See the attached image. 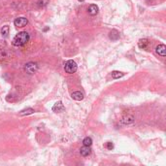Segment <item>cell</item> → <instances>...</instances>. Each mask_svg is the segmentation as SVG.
I'll return each mask as SVG.
<instances>
[{
    "label": "cell",
    "mask_w": 166,
    "mask_h": 166,
    "mask_svg": "<svg viewBox=\"0 0 166 166\" xmlns=\"http://www.w3.org/2000/svg\"><path fill=\"white\" fill-rule=\"evenodd\" d=\"M29 39H30V36H29L27 32L22 31L14 37L12 44H13L15 47H22V46H25L29 41Z\"/></svg>",
    "instance_id": "obj_1"
},
{
    "label": "cell",
    "mask_w": 166,
    "mask_h": 166,
    "mask_svg": "<svg viewBox=\"0 0 166 166\" xmlns=\"http://www.w3.org/2000/svg\"><path fill=\"white\" fill-rule=\"evenodd\" d=\"M77 69H78V65H77V63L74 60H72V59H70V60H68L65 62L64 64V70L65 72L68 73V74H73L75 73Z\"/></svg>",
    "instance_id": "obj_2"
},
{
    "label": "cell",
    "mask_w": 166,
    "mask_h": 166,
    "mask_svg": "<svg viewBox=\"0 0 166 166\" xmlns=\"http://www.w3.org/2000/svg\"><path fill=\"white\" fill-rule=\"evenodd\" d=\"M38 68H39V66H38V64L36 63V62H28V63L25 64V69L26 71V73L30 74V75H32V74H34L36 71L38 70Z\"/></svg>",
    "instance_id": "obj_3"
},
{
    "label": "cell",
    "mask_w": 166,
    "mask_h": 166,
    "mask_svg": "<svg viewBox=\"0 0 166 166\" xmlns=\"http://www.w3.org/2000/svg\"><path fill=\"white\" fill-rule=\"evenodd\" d=\"M14 23L17 27H25V26H26V25L28 23V20L26 18L20 17V18H18V19L15 20Z\"/></svg>",
    "instance_id": "obj_4"
},
{
    "label": "cell",
    "mask_w": 166,
    "mask_h": 166,
    "mask_svg": "<svg viewBox=\"0 0 166 166\" xmlns=\"http://www.w3.org/2000/svg\"><path fill=\"white\" fill-rule=\"evenodd\" d=\"M64 110H65V107L61 101H57L54 106H53V111L55 113H62Z\"/></svg>",
    "instance_id": "obj_5"
},
{
    "label": "cell",
    "mask_w": 166,
    "mask_h": 166,
    "mask_svg": "<svg viewBox=\"0 0 166 166\" xmlns=\"http://www.w3.org/2000/svg\"><path fill=\"white\" fill-rule=\"evenodd\" d=\"M98 11H99L98 6L95 4H91L90 5V7L88 8V13L90 14V16H96V15L98 14Z\"/></svg>",
    "instance_id": "obj_6"
},
{
    "label": "cell",
    "mask_w": 166,
    "mask_h": 166,
    "mask_svg": "<svg viewBox=\"0 0 166 166\" xmlns=\"http://www.w3.org/2000/svg\"><path fill=\"white\" fill-rule=\"evenodd\" d=\"M155 52H156V54H158V55L163 56V57H164V56L166 55V47H165V45H163V44L158 45L155 48Z\"/></svg>",
    "instance_id": "obj_7"
},
{
    "label": "cell",
    "mask_w": 166,
    "mask_h": 166,
    "mask_svg": "<svg viewBox=\"0 0 166 166\" xmlns=\"http://www.w3.org/2000/svg\"><path fill=\"white\" fill-rule=\"evenodd\" d=\"M71 97L76 101H82L84 99V93L81 92V91H75V92L71 94Z\"/></svg>",
    "instance_id": "obj_8"
},
{
    "label": "cell",
    "mask_w": 166,
    "mask_h": 166,
    "mask_svg": "<svg viewBox=\"0 0 166 166\" xmlns=\"http://www.w3.org/2000/svg\"><path fill=\"white\" fill-rule=\"evenodd\" d=\"M90 153H91V149H90V147H88V146L82 147L81 150H80V153H81L83 156H88V155H90Z\"/></svg>",
    "instance_id": "obj_9"
},
{
    "label": "cell",
    "mask_w": 166,
    "mask_h": 166,
    "mask_svg": "<svg viewBox=\"0 0 166 166\" xmlns=\"http://www.w3.org/2000/svg\"><path fill=\"white\" fill-rule=\"evenodd\" d=\"M121 121H123V123H125V124L132 123L133 121H134V117H133V116H131V115H127V116H125V117L123 118V120H121Z\"/></svg>",
    "instance_id": "obj_10"
},
{
    "label": "cell",
    "mask_w": 166,
    "mask_h": 166,
    "mask_svg": "<svg viewBox=\"0 0 166 166\" xmlns=\"http://www.w3.org/2000/svg\"><path fill=\"white\" fill-rule=\"evenodd\" d=\"M109 37H110L111 40L116 41V40H118V38H120V33H118L117 30H112L110 32V35H109Z\"/></svg>",
    "instance_id": "obj_11"
},
{
    "label": "cell",
    "mask_w": 166,
    "mask_h": 166,
    "mask_svg": "<svg viewBox=\"0 0 166 166\" xmlns=\"http://www.w3.org/2000/svg\"><path fill=\"white\" fill-rule=\"evenodd\" d=\"M35 111H34V109H32V108H27V109H25V110H22V111H20V116H27V115H31V114H33Z\"/></svg>",
    "instance_id": "obj_12"
},
{
    "label": "cell",
    "mask_w": 166,
    "mask_h": 166,
    "mask_svg": "<svg viewBox=\"0 0 166 166\" xmlns=\"http://www.w3.org/2000/svg\"><path fill=\"white\" fill-rule=\"evenodd\" d=\"M148 45H149V41L147 39H141L138 43L139 48H141V49H146Z\"/></svg>",
    "instance_id": "obj_13"
},
{
    "label": "cell",
    "mask_w": 166,
    "mask_h": 166,
    "mask_svg": "<svg viewBox=\"0 0 166 166\" xmlns=\"http://www.w3.org/2000/svg\"><path fill=\"white\" fill-rule=\"evenodd\" d=\"M124 73L120 72V71H113L112 72V78L114 79H120L121 77H123Z\"/></svg>",
    "instance_id": "obj_14"
},
{
    "label": "cell",
    "mask_w": 166,
    "mask_h": 166,
    "mask_svg": "<svg viewBox=\"0 0 166 166\" xmlns=\"http://www.w3.org/2000/svg\"><path fill=\"white\" fill-rule=\"evenodd\" d=\"M9 26L8 25H5V26H3L2 29H1V34H2V36L3 37H7L8 36V34H9Z\"/></svg>",
    "instance_id": "obj_15"
},
{
    "label": "cell",
    "mask_w": 166,
    "mask_h": 166,
    "mask_svg": "<svg viewBox=\"0 0 166 166\" xmlns=\"http://www.w3.org/2000/svg\"><path fill=\"white\" fill-rule=\"evenodd\" d=\"M83 144H84V146L90 147L91 144H92V139H91L90 137H85L84 139V141H83Z\"/></svg>",
    "instance_id": "obj_16"
},
{
    "label": "cell",
    "mask_w": 166,
    "mask_h": 166,
    "mask_svg": "<svg viewBox=\"0 0 166 166\" xmlns=\"http://www.w3.org/2000/svg\"><path fill=\"white\" fill-rule=\"evenodd\" d=\"M48 3H49V0H38V2H37V4L39 7H45V6L48 5Z\"/></svg>",
    "instance_id": "obj_17"
},
{
    "label": "cell",
    "mask_w": 166,
    "mask_h": 166,
    "mask_svg": "<svg viewBox=\"0 0 166 166\" xmlns=\"http://www.w3.org/2000/svg\"><path fill=\"white\" fill-rule=\"evenodd\" d=\"M106 148H107L108 150H112V149H114V144H113L112 142H108V143L106 144Z\"/></svg>",
    "instance_id": "obj_18"
},
{
    "label": "cell",
    "mask_w": 166,
    "mask_h": 166,
    "mask_svg": "<svg viewBox=\"0 0 166 166\" xmlns=\"http://www.w3.org/2000/svg\"><path fill=\"white\" fill-rule=\"evenodd\" d=\"M78 1H79V2H84L85 0H78Z\"/></svg>",
    "instance_id": "obj_19"
}]
</instances>
